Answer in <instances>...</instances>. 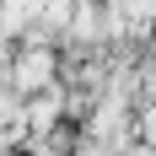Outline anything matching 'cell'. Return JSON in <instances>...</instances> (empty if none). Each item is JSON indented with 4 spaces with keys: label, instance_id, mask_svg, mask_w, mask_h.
<instances>
[{
    "label": "cell",
    "instance_id": "cell-1",
    "mask_svg": "<svg viewBox=\"0 0 156 156\" xmlns=\"http://www.w3.org/2000/svg\"><path fill=\"white\" fill-rule=\"evenodd\" d=\"M48 81H54V54H48V48H32V54L16 59V86H22V92H38Z\"/></svg>",
    "mask_w": 156,
    "mask_h": 156
}]
</instances>
